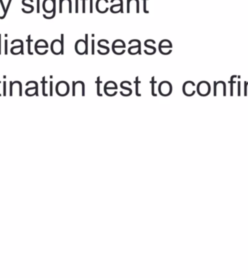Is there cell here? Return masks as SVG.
<instances>
[{
    "instance_id": "f35d334b",
    "label": "cell",
    "mask_w": 248,
    "mask_h": 278,
    "mask_svg": "<svg viewBox=\"0 0 248 278\" xmlns=\"http://www.w3.org/2000/svg\"><path fill=\"white\" fill-rule=\"evenodd\" d=\"M0 54H1V50H0Z\"/></svg>"
},
{
    "instance_id": "8d00e7d4",
    "label": "cell",
    "mask_w": 248,
    "mask_h": 278,
    "mask_svg": "<svg viewBox=\"0 0 248 278\" xmlns=\"http://www.w3.org/2000/svg\"><path fill=\"white\" fill-rule=\"evenodd\" d=\"M37 13H40V0H37Z\"/></svg>"
},
{
    "instance_id": "ab89813d",
    "label": "cell",
    "mask_w": 248,
    "mask_h": 278,
    "mask_svg": "<svg viewBox=\"0 0 248 278\" xmlns=\"http://www.w3.org/2000/svg\"><path fill=\"white\" fill-rule=\"evenodd\" d=\"M1 96V94H0V96Z\"/></svg>"
},
{
    "instance_id": "6da1fadb",
    "label": "cell",
    "mask_w": 248,
    "mask_h": 278,
    "mask_svg": "<svg viewBox=\"0 0 248 278\" xmlns=\"http://www.w3.org/2000/svg\"><path fill=\"white\" fill-rule=\"evenodd\" d=\"M158 89L160 95L164 97H167L172 94L173 86H172L171 82L168 81V80H163L159 83Z\"/></svg>"
},
{
    "instance_id": "d6a6232c",
    "label": "cell",
    "mask_w": 248,
    "mask_h": 278,
    "mask_svg": "<svg viewBox=\"0 0 248 278\" xmlns=\"http://www.w3.org/2000/svg\"><path fill=\"white\" fill-rule=\"evenodd\" d=\"M90 6H89V10H90V13H93V0H89Z\"/></svg>"
},
{
    "instance_id": "ffe728a7",
    "label": "cell",
    "mask_w": 248,
    "mask_h": 278,
    "mask_svg": "<svg viewBox=\"0 0 248 278\" xmlns=\"http://www.w3.org/2000/svg\"><path fill=\"white\" fill-rule=\"evenodd\" d=\"M150 83H151V94H152V96H158V94H157V93L155 92V84L157 83V81L155 80V76L152 77Z\"/></svg>"
},
{
    "instance_id": "83f0119b",
    "label": "cell",
    "mask_w": 248,
    "mask_h": 278,
    "mask_svg": "<svg viewBox=\"0 0 248 278\" xmlns=\"http://www.w3.org/2000/svg\"><path fill=\"white\" fill-rule=\"evenodd\" d=\"M95 53V41L94 39L92 40V54L94 55Z\"/></svg>"
},
{
    "instance_id": "7402d4cb",
    "label": "cell",
    "mask_w": 248,
    "mask_h": 278,
    "mask_svg": "<svg viewBox=\"0 0 248 278\" xmlns=\"http://www.w3.org/2000/svg\"><path fill=\"white\" fill-rule=\"evenodd\" d=\"M95 83L97 84V94L98 95V96H102V94H101V90H100V86H101L102 84V80H101V77L100 76H98L97 77V80L95 81Z\"/></svg>"
},
{
    "instance_id": "ba28073f",
    "label": "cell",
    "mask_w": 248,
    "mask_h": 278,
    "mask_svg": "<svg viewBox=\"0 0 248 278\" xmlns=\"http://www.w3.org/2000/svg\"><path fill=\"white\" fill-rule=\"evenodd\" d=\"M108 44V40H107V39H100V40L97 42V45H98L99 47L102 49V50H97L98 54H101V55H107V54H108L110 53V48L107 46Z\"/></svg>"
},
{
    "instance_id": "4dcf8cb0",
    "label": "cell",
    "mask_w": 248,
    "mask_h": 278,
    "mask_svg": "<svg viewBox=\"0 0 248 278\" xmlns=\"http://www.w3.org/2000/svg\"><path fill=\"white\" fill-rule=\"evenodd\" d=\"M144 1V8H143V10H144V13H149V11L147 10V0H143Z\"/></svg>"
},
{
    "instance_id": "5b68a950",
    "label": "cell",
    "mask_w": 248,
    "mask_h": 278,
    "mask_svg": "<svg viewBox=\"0 0 248 278\" xmlns=\"http://www.w3.org/2000/svg\"><path fill=\"white\" fill-rule=\"evenodd\" d=\"M72 95L73 96H76L77 94L80 93L81 96H85V84L82 80L72 82Z\"/></svg>"
},
{
    "instance_id": "44dd1931",
    "label": "cell",
    "mask_w": 248,
    "mask_h": 278,
    "mask_svg": "<svg viewBox=\"0 0 248 278\" xmlns=\"http://www.w3.org/2000/svg\"><path fill=\"white\" fill-rule=\"evenodd\" d=\"M158 46H165V47H170V48H173V44H172L171 42L168 39H163L160 42Z\"/></svg>"
},
{
    "instance_id": "ac0fdd59",
    "label": "cell",
    "mask_w": 248,
    "mask_h": 278,
    "mask_svg": "<svg viewBox=\"0 0 248 278\" xmlns=\"http://www.w3.org/2000/svg\"><path fill=\"white\" fill-rule=\"evenodd\" d=\"M112 52L115 54H116V55H122V54H124V53L126 52L125 48H123V47L112 46Z\"/></svg>"
},
{
    "instance_id": "2e32d148",
    "label": "cell",
    "mask_w": 248,
    "mask_h": 278,
    "mask_svg": "<svg viewBox=\"0 0 248 278\" xmlns=\"http://www.w3.org/2000/svg\"><path fill=\"white\" fill-rule=\"evenodd\" d=\"M49 48V45L48 43L44 39H39L36 42V43L35 44V47L34 49H48Z\"/></svg>"
},
{
    "instance_id": "5bb4252c",
    "label": "cell",
    "mask_w": 248,
    "mask_h": 278,
    "mask_svg": "<svg viewBox=\"0 0 248 278\" xmlns=\"http://www.w3.org/2000/svg\"><path fill=\"white\" fill-rule=\"evenodd\" d=\"M210 86L207 82L202 81L200 82L198 85H197V90L198 94L201 96H205L208 94H209L210 91Z\"/></svg>"
},
{
    "instance_id": "52a82bcc",
    "label": "cell",
    "mask_w": 248,
    "mask_h": 278,
    "mask_svg": "<svg viewBox=\"0 0 248 278\" xmlns=\"http://www.w3.org/2000/svg\"><path fill=\"white\" fill-rule=\"evenodd\" d=\"M131 86V83L130 81H128V80H124V81H122L120 84V86H121V89H123L124 91H120V94H121V96L124 97H128L130 96L132 94V89H131L130 86Z\"/></svg>"
},
{
    "instance_id": "9c48e42d",
    "label": "cell",
    "mask_w": 248,
    "mask_h": 278,
    "mask_svg": "<svg viewBox=\"0 0 248 278\" xmlns=\"http://www.w3.org/2000/svg\"><path fill=\"white\" fill-rule=\"evenodd\" d=\"M155 44H156V42H155V40H153V39H147L144 42V46L148 48L150 50L147 51V50L144 49V52L147 55H153V54H155L157 51L156 47L154 46Z\"/></svg>"
},
{
    "instance_id": "7c38bea8",
    "label": "cell",
    "mask_w": 248,
    "mask_h": 278,
    "mask_svg": "<svg viewBox=\"0 0 248 278\" xmlns=\"http://www.w3.org/2000/svg\"><path fill=\"white\" fill-rule=\"evenodd\" d=\"M194 83L192 81H187L186 83H184L182 91L184 95L187 96H191L194 94Z\"/></svg>"
},
{
    "instance_id": "603a6c76",
    "label": "cell",
    "mask_w": 248,
    "mask_h": 278,
    "mask_svg": "<svg viewBox=\"0 0 248 278\" xmlns=\"http://www.w3.org/2000/svg\"><path fill=\"white\" fill-rule=\"evenodd\" d=\"M112 46H119L126 48V44H125V42L122 39H116V40H115L112 42Z\"/></svg>"
},
{
    "instance_id": "7a4b0ae2",
    "label": "cell",
    "mask_w": 248,
    "mask_h": 278,
    "mask_svg": "<svg viewBox=\"0 0 248 278\" xmlns=\"http://www.w3.org/2000/svg\"><path fill=\"white\" fill-rule=\"evenodd\" d=\"M104 92L107 96H115L118 94V85L113 80H109L104 86Z\"/></svg>"
},
{
    "instance_id": "cb8c5ba5",
    "label": "cell",
    "mask_w": 248,
    "mask_h": 278,
    "mask_svg": "<svg viewBox=\"0 0 248 278\" xmlns=\"http://www.w3.org/2000/svg\"><path fill=\"white\" fill-rule=\"evenodd\" d=\"M46 77H42V94H43L44 96H47L48 94H46Z\"/></svg>"
},
{
    "instance_id": "4fadbf2b",
    "label": "cell",
    "mask_w": 248,
    "mask_h": 278,
    "mask_svg": "<svg viewBox=\"0 0 248 278\" xmlns=\"http://www.w3.org/2000/svg\"><path fill=\"white\" fill-rule=\"evenodd\" d=\"M109 1L107 0H97L96 2V10L99 13L104 14L108 11L109 8L107 7V4Z\"/></svg>"
},
{
    "instance_id": "3957f363",
    "label": "cell",
    "mask_w": 248,
    "mask_h": 278,
    "mask_svg": "<svg viewBox=\"0 0 248 278\" xmlns=\"http://www.w3.org/2000/svg\"><path fill=\"white\" fill-rule=\"evenodd\" d=\"M56 94L60 96H65L70 92V86L65 80L59 81L55 86Z\"/></svg>"
},
{
    "instance_id": "8fae6325",
    "label": "cell",
    "mask_w": 248,
    "mask_h": 278,
    "mask_svg": "<svg viewBox=\"0 0 248 278\" xmlns=\"http://www.w3.org/2000/svg\"><path fill=\"white\" fill-rule=\"evenodd\" d=\"M42 7L47 13H52L53 11L56 9V1L55 0H44Z\"/></svg>"
},
{
    "instance_id": "f546056e",
    "label": "cell",
    "mask_w": 248,
    "mask_h": 278,
    "mask_svg": "<svg viewBox=\"0 0 248 278\" xmlns=\"http://www.w3.org/2000/svg\"><path fill=\"white\" fill-rule=\"evenodd\" d=\"M60 42H61L62 45V54H64V34H61V38H60Z\"/></svg>"
},
{
    "instance_id": "484cf974",
    "label": "cell",
    "mask_w": 248,
    "mask_h": 278,
    "mask_svg": "<svg viewBox=\"0 0 248 278\" xmlns=\"http://www.w3.org/2000/svg\"><path fill=\"white\" fill-rule=\"evenodd\" d=\"M11 2H12V0H9L8 3H7V7H6V10H5V12L4 13V15H3L2 16L0 17V19H1V20H3V19H4V18H5V17L7 14V12H8V10H9V8H10V4H11Z\"/></svg>"
},
{
    "instance_id": "8992f818",
    "label": "cell",
    "mask_w": 248,
    "mask_h": 278,
    "mask_svg": "<svg viewBox=\"0 0 248 278\" xmlns=\"http://www.w3.org/2000/svg\"><path fill=\"white\" fill-rule=\"evenodd\" d=\"M75 51L79 55L87 54L89 47L86 44L84 39H78L75 44Z\"/></svg>"
},
{
    "instance_id": "d590c367",
    "label": "cell",
    "mask_w": 248,
    "mask_h": 278,
    "mask_svg": "<svg viewBox=\"0 0 248 278\" xmlns=\"http://www.w3.org/2000/svg\"><path fill=\"white\" fill-rule=\"evenodd\" d=\"M86 0H83V13H86Z\"/></svg>"
},
{
    "instance_id": "d6986e66",
    "label": "cell",
    "mask_w": 248,
    "mask_h": 278,
    "mask_svg": "<svg viewBox=\"0 0 248 278\" xmlns=\"http://www.w3.org/2000/svg\"><path fill=\"white\" fill-rule=\"evenodd\" d=\"M135 94L137 96H141V94L139 92V85L141 84V81L139 80V77L137 76L135 78Z\"/></svg>"
},
{
    "instance_id": "e575fe53",
    "label": "cell",
    "mask_w": 248,
    "mask_h": 278,
    "mask_svg": "<svg viewBox=\"0 0 248 278\" xmlns=\"http://www.w3.org/2000/svg\"><path fill=\"white\" fill-rule=\"evenodd\" d=\"M130 5H131L130 0H127V13H130Z\"/></svg>"
},
{
    "instance_id": "4316f807",
    "label": "cell",
    "mask_w": 248,
    "mask_h": 278,
    "mask_svg": "<svg viewBox=\"0 0 248 278\" xmlns=\"http://www.w3.org/2000/svg\"><path fill=\"white\" fill-rule=\"evenodd\" d=\"M55 15H56V9L54 10V11H53V13H52V15H50V16H47L46 15L44 14V15H43V17L45 18V19L50 20V19H53V18H54V17H55Z\"/></svg>"
},
{
    "instance_id": "277c9868",
    "label": "cell",
    "mask_w": 248,
    "mask_h": 278,
    "mask_svg": "<svg viewBox=\"0 0 248 278\" xmlns=\"http://www.w3.org/2000/svg\"><path fill=\"white\" fill-rule=\"evenodd\" d=\"M132 45L128 49V52L131 55H136V54H141V43L139 39H131L129 42V44Z\"/></svg>"
},
{
    "instance_id": "f1b7e54d",
    "label": "cell",
    "mask_w": 248,
    "mask_h": 278,
    "mask_svg": "<svg viewBox=\"0 0 248 278\" xmlns=\"http://www.w3.org/2000/svg\"><path fill=\"white\" fill-rule=\"evenodd\" d=\"M49 96H53V82L50 81L49 83Z\"/></svg>"
},
{
    "instance_id": "30bf717a",
    "label": "cell",
    "mask_w": 248,
    "mask_h": 278,
    "mask_svg": "<svg viewBox=\"0 0 248 278\" xmlns=\"http://www.w3.org/2000/svg\"><path fill=\"white\" fill-rule=\"evenodd\" d=\"M50 49L54 55H59V54H62V45L61 42L59 39H54L52 41L50 45Z\"/></svg>"
},
{
    "instance_id": "1f68e13d",
    "label": "cell",
    "mask_w": 248,
    "mask_h": 278,
    "mask_svg": "<svg viewBox=\"0 0 248 278\" xmlns=\"http://www.w3.org/2000/svg\"><path fill=\"white\" fill-rule=\"evenodd\" d=\"M7 44H8V42L7 40L4 41V54L7 55Z\"/></svg>"
},
{
    "instance_id": "74e56055",
    "label": "cell",
    "mask_w": 248,
    "mask_h": 278,
    "mask_svg": "<svg viewBox=\"0 0 248 278\" xmlns=\"http://www.w3.org/2000/svg\"><path fill=\"white\" fill-rule=\"evenodd\" d=\"M76 13H78V0H76Z\"/></svg>"
},
{
    "instance_id": "836d02e7",
    "label": "cell",
    "mask_w": 248,
    "mask_h": 278,
    "mask_svg": "<svg viewBox=\"0 0 248 278\" xmlns=\"http://www.w3.org/2000/svg\"><path fill=\"white\" fill-rule=\"evenodd\" d=\"M3 96H6V81L3 82Z\"/></svg>"
},
{
    "instance_id": "e0dca14e",
    "label": "cell",
    "mask_w": 248,
    "mask_h": 278,
    "mask_svg": "<svg viewBox=\"0 0 248 278\" xmlns=\"http://www.w3.org/2000/svg\"><path fill=\"white\" fill-rule=\"evenodd\" d=\"M159 52L163 55H168L172 52V48L165 46H158Z\"/></svg>"
},
{
    "instance_id": "9a60e30c",
    "label": "cell",
    "mask_w": 248,
    "mask_h": 278,
    "mask_svg": "<svg viewBox=\"0 0 248 278\" xmlns=\"http://www.w3.org/2000/svg\"><path fill=\"white\" fill-rule=\"evenodd\" d=\"M124 1L123 0H118V3L111 6L110 10L112 13L116 14L118 13H124Z\"/></svg>"
},
{
    "instance_id": "d4e9b609",
    "label": "cell",
    "mask_w": 248,
    "mask_h": 278,
    "mask_svg": "<svg viewBox=\"0 0 248 278\" xmlns=\"http://www.w3.org/2000/svg\"><path fill=\"white\" fill-rule=\"evenodd\" d=\"M32 41H33V40H31V35H29V36H28L27 42H28V54H30V55H32V54H33V53L31 52V43Z\"/></svg>"
}]
</instances>
